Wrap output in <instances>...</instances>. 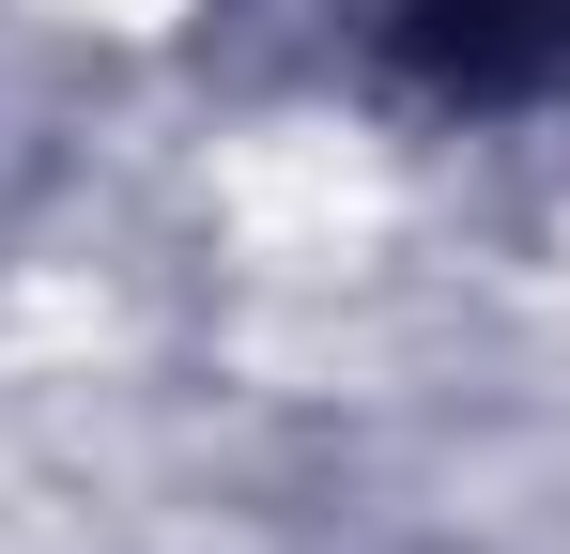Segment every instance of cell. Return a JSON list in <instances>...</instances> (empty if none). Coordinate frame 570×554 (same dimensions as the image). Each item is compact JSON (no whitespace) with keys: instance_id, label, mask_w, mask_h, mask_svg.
Instances as JSON below:
<instances>
[{"instance_id":"obj_1","label":"cell","mask_w":570,"mask_h":554,"mask_svg":"<svg viewBox=\"0 0 570 554\" xmlns=\"http://www.w3.org/2000/svg\"><path fill=\"white\" fill-rule=\"evenodd\" d=\"M385 62L448 108H540L570 92V0H401Z\"/></svg>"}]
</instances>
